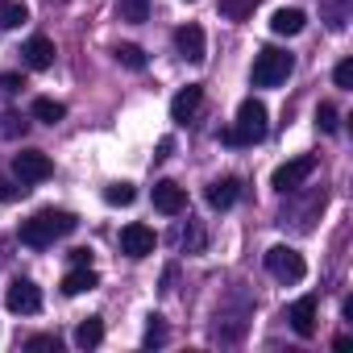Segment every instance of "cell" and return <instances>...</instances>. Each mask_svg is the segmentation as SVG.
Instances as JSON below:
<instances>
[{
    "instance_id": "6da1fadb",
    "label": "cell",
    "mask_w": 353,
    "mask_h": 353,
    "mask_svg": "<svg viewBox=\"0 0 353 353\" xmlns=\"http://www.w3.org/2000/svg\"><path fill=\"white\" fill-rule=\"evenodd\" d=\"M75 212H63V208H42V212H34L30 221H21V245H30V250H46V245H54V237H67V233H75Z\"/></svg>"
},
{
    "instance_id": "7a4b0ae2",
    "label": "cell",
    "mask_w": 353,
    "mask_h": 353,
    "mask_svg": "<svg viewBox=\"0 0 353 353\" xmlns=\"http://www.w3.org/2000/svg\"><path fill=\"white\" fill-rule=\"evenodd\" d=\"M270 121V112H266V104L262 100H241V108H237V125L233 129H221V141L225 145H254V141H262L266 137V125Z\"/></svg>"
},
{
    "instance_id": "3957f363",
    "label": "cell",
    "mask_w": 353,
    "mask_h": 353,
    "mask_svg": "<svg viewBox=\"0 0 353 353\" xmlns=\"http://www.w3.org/2000/svg\"><path fill=\"white\" fill-rule=\"evenodd\" d=\"M291 71H295V59H291L287 50H279V46H262L258 59H254L250 79H254V88H279V83H287Z\"/></svg>"
},
{
    "instance_id": "277c9868",
    "label": "cell",
    "mask_w": 353,
    "mask_h": 353,
    "mask_svg": "<svg viewBox=\"0 0 353 353\" xmlns=\"http://www.w3.org/2000/svg\"><path fill=\"white\" fill-rule=\"evenodd\" d=\"M266 270H270L279 283H299V279L307 274V262H303V254L291 250V245H270V250H266Z\"/></svg>"
},
{
    "instance_id": "5b68a950",
    "label": "cell",
    "mask_w": 353,
    "mask_h": 353,
    "mask_svg": "<svg viewBox=\"0 0 353 353\" xmlns=\"http://www.w3.org/2000/svg\"><path fill=\"white\" fill-rule=\"evenodd\" d=\"M312 170H316V158H312V154H299V158L283 162V166L270 174V188L283 192V196H287V192H299V188L307 183V174H312Z\"/></svg>"
},
{
    "instance_id": "8992f818",
    "label": "cell",
    "mask_w": 353,
    "mask_h": 353,
    "mask_svg": "<svg viewBox=\"0 0 353 353\" xmlns=\"http://www.w3.org/2000/svg\"><path fill=\"white\" fill-rule=\"evenodd\" d=\"M13 174L21 183H46L54 174V162L42 150H21V154H13Z\"/></svg>"
},
{
    "instance_id": "52a82bcc",
    "label": "cell",
    "mask_w": 353,
    "mask_h": 353,
    "mask_svg": "<svg viewBox=\"0 0 353 353\" xmlns=\"http://www.w3.org/2000/svg\"><path fill=\"white\" fill-rule=\"evenodd\" d=\"M5 307H9L13 316H34V312H42V291H38L30 279H13V283L5 287Z\"/></svg>"
},
{
    "instance_id": "ba28073f",
    "label": "cell",
    "mask_w": 353,
    "mask_h": 353,
    "mask_svg": "<svg viewBox=\"0 0 353 353\" xmlns=\"http://www.w3.org/2000/svg\"><path fill=\"white\" fill-rule=\"evenodd\" d=\"M154 245H158V237L150 225H125L121 229V254L125 258H150Z\"/></svg>"
},
{
    "instance_id": "9c48e42d",
    "label": "cell",
    "mask_w": 353,
    "mask_h": 353,
    "mask_svg": "<svg viewBox=\"0 0 353 353\" xmlns=\"http://www.w3.org/2000/svg\"><path fill=\"white\" fill-rule=\"evenodd\" d=\"M154 208L166 212V216H179V212L188 208V192H183L179 183H170V179H158V183H154Z\"/></svg>"
},
{
    "instance_id": "30bf717a",
    "label": "cell",
    "mask_w": 353,
    "mask_h": 353,
    "mask_svg": "<svg viewBox=\"0 0 353 353\" xmlns=\"http://www.w3.org/2000/svg\"><path fill=\"white\" fill-rule=\"evenodd\" d=\"M174 50H179V59H188V63H204V30L200 26H179L174 30Z\"/></svg>"
},
{
    "instance_id": "8fae6325",
    "label": "cell",
    "mask_w": 353,
    "mask_h": 353,
    "mask_svg": "<svg viewBox=\"0 0 353 353\" xmlns=\"http://www.w3.org/2000/svg\"><path fill=\"white\" fill-rule=\"evenodd\" d=\"M200 104H204V88H200V83H188L179 96L170 100V117L179 121V125H188V121L200 112Z\"/></svg>"
},
{
    "instance_id": "7c38bea8",
    "label": "cell",
    "mask_w": 353,
    "mask_h": 353,
    "mask_svg": "<svg viewBox=\"0 0 353 353\" xmlns=\"http://www.w3.org/2000/svg\"><path fill=\"white\" fill-rule=\"evenodd\" d=\"M237 200H241V179H233V174H225V179L208 183V208L225 212V208H233Z\"/></svg>"
},
{
    "instance_id": "4fadbf2b",
    "label": "cell",
    "mask_w": 353,
    "mask_h": 353,
    "mask_svg": "<svg viewBox=\"0 0 353 353\" xmlns=\"http://www.w3.org/2000/svg\"><path fill=\"white\" fill-rule=\"evenodd\" d=\"M287 320H291V328H295L299 336H316V299H312V295L295 299L291 312H287Z\"/></svg>"
},
{
    "instance_id": "5bb4252c",
    "label": "cell",
    "mask_w": 353,
    "mask_h": 353,
    "mask_svg": "<svg viewBox=\"0 0 353 353\" xmlns=\"http://www.w3.org/2000/svg\"><path fill=\"white\" fill-rule=\"evenodd\" d=\"M303 26H307L303 9H274V17H270V30L279 38H295V34H303Z\"/></svg>"
},
{
    "instance_id": "9a60e30c",
    "label": "cell",
    "mask_w": 353,
    "mask_h": 353,
    "mask_svg": "<svg viewBox=\"0 0 353 353\" xmlns=\"http://www.w3.org/2000/svg\"><path fill=\"white\" fill-rule=\"evenodd\" d=\"M21 54H26V63H30L34 71L54 67V42H50V38H30V42L21 46Z\"/></svg>"
},
{
    "instance_id": "2e32d148",
    "label": "cell",
    "mask_w": 353,
    "mask_h": 353,
    "mask_svg": "<svg viewBox=\"0 0 353 353\" xmlns=\"http://www.w3.org/2000/svg\"><path fill=\"white\" fill-rule=\"evenodd\" d=\"M96 283H100V279H96L92 266H75V270L63 274V295H83V291H92Z\"/></svg>"
},
{
    "instance_id": "e0dca14e",
    "label": "cell",
    "mask_w": 353,
    "mask_h": 353,
    "mask_svg": "<svg viewBox=\"0 0 353 353\" xmlns=\"http://www.w3.org/2000/svg\"><path fill=\"white\" fill-rule=\"evenodd\" d=\"M100 341H104V320H100V316H88V320L75 328V345H79V349H96Z\"/></svg>"
},
{
    "instance_id": "ac0fdd59",
    "label": "cell",
    "mask_w": 353,
    "mask_h": 353,
    "mask_svg": "<svg viewBox=\"0 0 353 353\" xmlns=\"http://www.w3.org/2000/svg\"><path fill=\"white\" fill-rule=\"evenodd\" d=\"M26 21H30V9L21 0H0V30H17Z\"/></svg>"
},
{
    "instance_id": "d6986e66",
    "label": "cell",
    "mask_w": 353,
    "mask_h": 353,
    "mask_svg": "<svg viewBox=\"0 0 353 353\" xmlns=\"http://www.w3.org/2000/svg\"><path fill=\"white\" fill-rule=\"evenodd\" d=\"M67 117V108L59 104V100H50V96H38L34 100V121H42V125H59Z\"/></svg>"
},
{
    "instance_id": "ffe728a7",
    "label": "cell",
    "mask_w": 353,
    "mask_h": 353,
    "mask_svg": "<svg viewBox=\"0 0 353 353\" xmlns=\"http://www.w3.org/2000/svg\"><path fill=\"white\" fill-rule=\"evenodd\" d=\"M258 5H262V0H221V17H229V21H245V17H254Z\"/></svg>"
},
{
    "instance_id": "44dd1931",
    "label": "cell",
    "mask_w": 353,
    "mask_h": 353,
    "mask_svg": "<svg viewBox=\"0 0 353 353\" xmlns=\"http://www.w3.org/2000/svg\"><path fill=\"white\" fill-rule=\"evenodd\" d=\"M133 200H137L133 183H108V188H104V204H112V208H129Z\"/></svg>"
},
{
    "instance_id": "7402d4cb",
    "label": "cell",
    "mask_w": 353,
    "mask_h": 353,
    "mask_svg": "<svg viewBox=\"0 0 353 353\" xmlns=\"http://www.w3.org/2000/svg\"><path fill=\"white\" fill-rule=\"evenodd\" d=\"M121 21H129V26H141L145 17H150V0H121Z\"/></svg>"
},
{
    "instance_id": "603a6c76",
    "label": "cell",
    "mask_w": 353,
    "mask_h": 353,
    "mask_svg": "<svg viewBox=\"0 0 353 353\" xmlns=\"http://www.w3.org/2000/svg\"><path fill=\"white\" fill-rule=\"evenodd\" d=\"M117 63H125L129 71H145V54H141V46H117Z\"/></svg>"
},
{
    "instance_id": "cb8c5ba5",
    "label": "cell",
    "mask_w": 353,
    "mask_h": 353,
    "mask_svg": "<svg viewBox=\"0 0 353 353\" xmlns=\"http://www.w3.org/2000/svg\"><path fill=\"white\" fill-rule=\"evenodd\" d=\"M26 196H30V183L0 179V204H13V200H26Z\"/></svg>"
},
{
    "instance_id": "d4e9b609",
    "label": "cell",
    "mask_w": 353,
    "mask_h": 353,
    "mask_svg": "<svg viewBox=\"0 0 353 353\" xmlns=\"http://www.w3.org/2000/svg\"><path fill=\"white\" fill-rule=\"evenodd\" d=\"M316 125H320L324 133H336V129H341V112H336L332 104H320V108H316Z\"/></svg>"
},
{
    "instance_id": "484cf974",
    "label": "cell",
    "mask_w": 353,
    "mask_h": 353,
    "mask_svg": "<svg viewBox=\"0 0 353 353\" xmlns=\"http://www.w3.org/2000/svg\"><path fill=\"white\" fill-rule=\"evenodd\" d=\"M145 345H150V349L166 345V328H162V316H150V324H145Z\"/></svg>"
},
{
    "instance_id": "4316f807",
    "label": "cell",
    "mask_w": 353,
    "mask_h": 353,
    "mask_svg": "<svg viewBox=\"0 0 353 353\" xmlns=\"http://www.w3.org/2000/svg\"><path fill=\"white\" fill-rule=\"evenodd\" d=\"M332 79H336V88H345V92H349V88H353V59H341V63H336V71H332Z\"/></svg>"
},
{
    "instance_id": "83f0119b",
    "label": "cell",
    "mask_w": 353,
    "mask_h": 353,
    "mask_svg": "<svg viewBox=\"0 0 353 353\" xmlns=\"http://www.w3.org/2000/svg\"><path fill=\"white\" fill-rule=\"evenodd\" d=\"M0 121H5V125H0V133H5V137H17V133H26V121H21L17 112H5Z\"/></svg>"
},
{
    "instance_id": "f1b7e54d",
    "label": "cell",
    "mask_w": 353,
    "mask_h": 353,
    "mask_svg": "<svg viewBox=\"0 0 353 353\" xmlns=\"http://www.w3.org/2000/svg\"><path fill=\"white\" fill-rule=\"evenodd\" d=\"M26 349H34V353H50V349H54V353H59V336H30Z\"/></svg>"
},
{
    "instance_id": "f546056e",
    "label": "cell",
    "mask_w": 353,
    "mask_h": 353,
    "mask_svg": "<svg viewBox=\"0 0 353 353\" xmlns=\"http://www.w3.org/2000/svg\"><path fill=\"white\" fill-rule=\"evenodd\" d=\"M21 88H26L21 75H0V96H17Z\"/></svg>"
},
{
    "instance_id": "4dcf8cb0",
    "label": "cell",
    "mask_w": 353,
    "mask_h": 353,
    "mask_svg": "<svg viewBox=\"0 0 353 353\" xmlns=\"http://www.w3.org/2000/svg\"><path fill=\"white\" fill-rule=\"evenodd\" d=\"M71 262L75 266H92V250H71Z\"/></svg>"
},
{
    "instance_id": "1f68e13d",
    "label": "cell",
    "mask_w": 353,
    "mask_h": 353,
    "mask_svg": "<svg viewBox=\"0 0 353 353\" xmlns=\"http://www.w3.org/2000/svg\"><path fill=\"white\" fill-rule=\"evenodd\" d=\"M170 150H174V141H170V137H162V141H158V154H154V158H170Z\"/></svg>"
}]
</instances>
